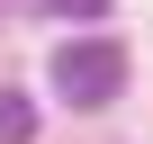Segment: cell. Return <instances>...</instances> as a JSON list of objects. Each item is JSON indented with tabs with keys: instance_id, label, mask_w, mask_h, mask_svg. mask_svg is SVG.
Masks as SVG:
<instances>
[{
	"instance_id": "cell-1",
	"label": "cell",
	"mask_w": 153,
	"mask_h": 144,
	"mask_svg": "<svg viewBox=\"0 0 153 144\" xmlns=\"http://www.w3.org/2000/svg\"><path fill=\"white\" fill-rule=\"evenodd\" d=\"M54 90H63L72 108H108V99L126 90V45H108V36H72V45L54 54Z\"/></svg>"
},
{
	"instance_id": "cell-2",
	"label": "cell",
	"mask_w": 153,
	"mask_h": 144,
	"mask_svg": "<svg viewBox=\"0 0 153 144\" xmlns=\"http://www.w3.org/2000/svg\"><path fill=\"white\" fill-rule=\"evenodd\" d=\"M36 135V99L27 90H0V144H27Z\"/></svg>"
},
{
	"instance_id": "cell-3",
	"label": "cell",
	"mask_w": 153,
	"mask_h": 144,
	"mask_svg": "<svg viewBox=\"0 0 153 144\" xmlns=\"http://www.w3.org/2000/svg\"><path fill=\"white\" fill-rule=\"evenodd\" d=\"M45 9H54V18H81V27H90V18H108V0H45Z\"/></svg>"
}]
</instances>
